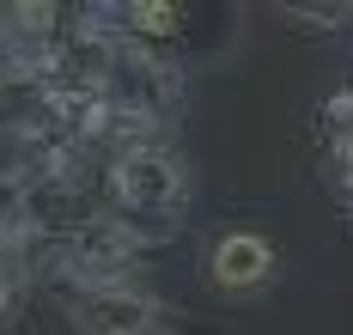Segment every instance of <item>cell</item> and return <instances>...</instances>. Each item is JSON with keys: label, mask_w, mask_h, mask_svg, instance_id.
Instances as JSON below:
<instances>
[{"label": "cell", "mask_w": 353, "mask_h": 335, "mask_svg": "<svg viewBox=\"0 0 353 335\" xmlns=\"http://www.w3.org/2000/svg\"><path fill=\"white\" fill-rule=\"evenodd\" d=\"M12 293H19V281H12V268H6V262H0V311H6V305H12Z\"/></svg>", "instance_id": "5"}, {"label": "cell", "mask_w": 353, "mask_h": 335, "mask_svg": "<svg viewBox=\"0 0 353 335\" xmlns=\"http://www.w3.org/2000/svg\"><path fill=\"white\" fill-rule=\"evenodd\" d=\"M110 189H116V207L141 214L146 225H165L189 201V165H183V152H171L165 141L146 134V141H134L110 159Z\"/></svg>", "instance_id": "1"}, {"label": "cell", "mask_w": 353, "mask_h": 335, "mask_svg": "<svg viewBox=\"0 0 353 335\" xmlns=\"http://www.w3.org/2000/svg\"><path fill=\"white\" fill-rule=\"evenodd\" d=\"M68 311L79 335H165V305L128 281H79Z\"/></svg>", "instance_id": "2"}, {"label": "cell", "mask_w": 353, "mask_h": 335, "mask_svg": "<svg viewBox=\"0 0 353 335\" xmlns=\"http://www.w3.org/2000/svg\"><path fill=\"white\" fill-rule=\"evenodd\" d=\"M116 25L122 31H141V49H159V37H171L176 25H183V12L176 6H128V12H116Z\"/></svg>", "instance_id": "4"}, {"label": "cell", "mask_w": 353, "mask_h": 335, "mask_svg": "<svg viewBox=\"0 0 353 335\" xmlns=\"http://www.w3.org/2000/svg\"><path fill=\"white\" fill-rule=\"evenodd\" d=\"M208 274L225 287V293H250L274 274V244L262 232H225L208 250Z\"/></svg>", "instance_id": "3"}]
</instances>
